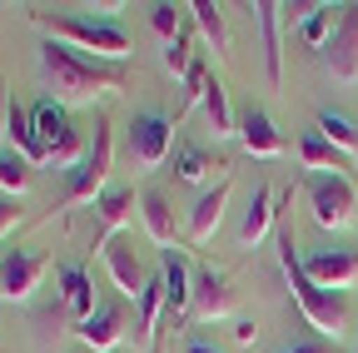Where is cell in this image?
<instances>
[{"mask_svg":"<svg viewBox=\"0 0 358 353\" xmlns=\"http://www.w3.org/2000/svg\"><path fill=\"white\" fill-rule=\"evenodd\" d=\"M204 115H209V129H214V140H229V135H239V120H234V110H229V95H224V85L209 75V85H204Z\"/></svg>","mask_w":358,"mask_h":353,"instance_id":"obj_23","label":"cell"},{"mask_svg":"<svg viewBox=\"0 0 358 353\" xmlns=\"http://www.w3.org/2000/svg\"><path fill=\"white\" fill-rule=\"evenodd\" d=\"M299 264H303V274L329 294H343V289L358 284V249H313Z\"/></svg>","mask_w":358,"mask_h":353,"instance_id":"obj_8","label":"cell"},{"mask_svg":"<svg viewBox=\"0 0 358 353\" xmlns=\"http://www.w3.org/2000/svg\"><path fill=\"white\" fill-rule=\"evenodd\" d=\"M353 353H358V338H353Z\"/></svg>","mask_w":358,"mask_h":353,"instance_id":"obj_39","label":"cell"},{"mask_svg":"<svg viewBox=\"0 0 358 353\" xmlns=\"http://www.w3.org/2000/svg\"><path fill=\"white\" fill-rule=\"evenodd\" d=\"M189 65H194V60H189V30H185V35L174 40V45H164V70H169L174 80H185Z\"/></svg>","mask_w":358,"mask_h":353,"instance_id":"obj_33","label":"cell"},{"mask_svg":"<svg viewBox=\"0 0 358 353\" xmlns=\"http://www.w3.org/2000/svg\"><path fill=\"white\" fill-rule=\"evenodd\" d=\"M15 224H20V204H15L10 194H0V239H6Z\"/></svg>","mask_w":358,"mask_h":353,"instance_id":"obj_34","label":"cell"},{"mask_svg":"<svg viewBox=\"0 0 358 353\" xmlns=\"http://www.w3.org/2000/svg\"><path fill=\"white\" fill-rule=\"evenodd\" d=\"M214 169H229V164H214L204 150H179V159H174V174H179L185 185H204Z\"/></svg>","mask_w":358,"mask_h":353,"instance_id":"obj_28","label":"cell"},{"mask_svg":"<svg viewBox=\"0 0 358 353\" xmlns=\"http://www.w3.org/2000/svg\"><path fill=\"white\" fill-rule=\"evenodd\" d=\"M75 338H80L85 348H95V353H110V348L124 338V314H120L115 303H100L85 324H75Z\"/></svg>","mask_w":358,"mask_h":353,"instance_id":"obj_16","label":"cell"},{"mask_svg":"<svg viewBox=\"0 0 358 353\" xmlns=\"http://www.w3.org/2000/svg\"><path fill=\"white\" fill-rule=\"evenodd\" d=\"M110 159H115V135H110V120L100 115V120H95V140H90V154L70 169V185H65V209H75V204H95V199L105 194Z\"/></svg>","mask_w":358,"mask_h":353,"instance_id":"obj_4","label":"cell"},{"mask_svg":"<svg viewBox=\"0 0 358 353\" xmlns=\"http://www.w3.org/2000/svg\"><path fill=\"white\" fill-rule=\"evenodd\" d=\"M239 140H244V150H249L254 159H279V154H284V135L274 129V120H268L259 105H249V110L239 115Z\"/></svg>","mask_w":358,"mask_h":353,"instance_id":"obj_15","label":"cell"},{"mask_svg":"<svg viewBox=\"0 0 358 353\" xmlns=\"http://www.w3.org/2000/svg\"><path fill=\"white\" fill-rule=\"evenodd\" d=\"M140 214H145V234L159 249H179V219H174V209H169V199L159 189H145L140 194Z\"/></svg>","mask_w":358,"mask_h":353,"instance_id":"obj_17","label":"cell"},{"mask_svg":"<svg viewBox=\"0 0 358 353\" xmlns=\"http://www.w3.org/2000/svg\"><path fill=\"white\" fill-rule=\"evenodd\" d=\"M279 269H284V279H289V294H294V303H299V314L308 319V329L338 343V338L348 333V298L319 289V284L303 274V264H299V254H294V234H289V229H279Z\"/></svg>","mask_w":358,"mask_h":353,"instance_id":"obj_2","label":"cell"},{"mask_svg":"<svg viewBox=\"0 0 358 353\" xmlns=\"http://www.w3.org/2000/svg\"><path fill=\"white\" fill-rule=\"evenodd\" d=\"M30 115H35V129H40V140H50L60 124H70V115H65V105H55L50 95H45L40 105H30Z\"/></svg>","mask_w":358,"mask_h":353,"instance_id":"obj_32","label":"cell"},{"mask_svg":"<svg viewBox=\"0 0 358 353\" xmlns=\"http://www.w3.org/2000/svg\"><path fill=\"white\" fill-rule=\"evenodd\" d=\"M169 145H174V124L164 115H134L124 150H129V159L140 169H159L169 159Z\"/></svg>","mask_w":358,"mask_h":353,"instance_id":"obj_6","label":"cell"},{"mask_svg":"<svg viewBox=\"0 0 358 353\" xmlns=\"http://www.w3.org/2000/svg\"><path fill=\"white\" fill-rule=\"evenodd\" d=\"M6 140H15V150H20L30 164H50V150H45L40 129H35V115H30L25 105H15V110H10V129H6Z\"/></svg>","mask_w":358,"mask_h":353,"instance_id":"obj_21","label":"cell"},{"mask_svg":"<svg viewBox=\"0 0 358 353\" xmlns=\"http://www.w3.org/2000/svg\"><path fill=\"white\" fill-rule=\"evenodd\" d=\"M50 274V259L45 254H25V249H6L0 254V294H6L10 303H25L40 279Z\"/></svg>","mask_w":358,"mask_h":353,"instance_id":"obj_7","label":"cell"},{"mask_svg":"<svg viewBox=\"0 0 358 353\" xmlns=\"http://www.w3.org/2000/svg\"><path fill=\"white\" fill-rule=\"evenodd\" d=\"M299 159H303L313 174H343V169H348V154L334 150V145L319 135V129H308V135L299 140Z\"/></svg>","mask_w":358,"mask_h":353,"instance_id":"obj_22","label":"cell"},{"mask_svg":"<svg viewBox=\"0 0 358 353\" xmlns=\"http://www.w3.org/2000/svg\"><path fill=\"white\" fill-rule=\"evenodd\" d=\"M284 6H274V0H259L254 6V25H259V45H264V75L274 90H284V40H279V15Z\"/></svg>","mask_w":358,"mask_h":353,"instance_id":"obj_13","label":"cell"},{"mask_svg":"<svg viewBox=\"0 0 358 353\" xmlns=\"http://www.w3.org/2000/svg\"><path fill=\"white\" fill-rule=\"evenodd\" d=\"M60 298H65V308H70L80 324L100 308L95 303V284H90V274L80 269V264H65V269H60Z\"/></svg>","mask_w":358,"mask_h":353,"instance_id":"obj_20","label":"cell"},{"mask_svg":"<svg viewBox=\"0 0 358 353\" xmlns=\"http://www.w3.org/2000/svg\"><path fill=\"white\" fill-rule=\"evenodd\" d=\"M284 353H338V343H319V338H303V343H294V348H284Z\"/></svg>","mask_w":358,"mask_h":353,"instance_id":"obj_35","label":"cell"},{"mask_svg":"<svg viewBox=\"0 0 358 353\" xmlns=\"http://www.w3.org/2000/svg\"><path fill=\"white\" fill-rule=\"evenodd\" d=\"M194 20H199V30H204V40H209V45L224 55V50H229V30H224V15H219V6H209V0H194Z\"/></svg>","mask_w":358,"mask_h":353,"instance_id":"obj_29","label":"cell"},{"mask_svg":"<svg viewBox=\"0 0 358 353\" xmlns=\"http://www.w3.org/2000/svg\"><path fill=\"white\" fill-rule=\"evenodd\" d=\"M134 204H140V199H134V189H105V194L95 199V234H90V249H105L115 234H124Z\"/></svg>","mask_w":358,"mask_h":353,"instance_id":"obj_14","label":"cell"},{"mask_svg":"<svg viewBox=\"0 0 358 353\" xmlns=\"http://www.w3.org/2000/svg\"><path fill=\"white\" fill-rule=\"evenodd\" d=\"M185 353H219V348H214V343H204V338H189V343H185Z\"/></svg>","mask_w":358,"mask_h":353,"instance_id":"obj_38","label":"cell"},{"mask_svg":"<svg viewBox=\"0 0 358 353\" xmlns=\"http://www.w3.org/2000/svg\"><path fill=\"white\" fill-rule=\"evenodd\" d=\"M159 279H164V314L169 324H189V303H194V274L179 249H164L159 259Z\"/></svg>","mask_w":358,"mask_h":353,"instance_id":"obj_10","label":"cell"},{"mask_svg":"<svg viewBox=\"0 0 358 353\" xmlns=\"http://www.w3.org/2000/svg\"><path fill=\"white\" fill-rule=\"evenodd\" d=\"M45 150H50V164L55 169H70V164H80L90 154V140L80 135V124H60L55 135L45 140Z\"/></svg>","mask_w":358,"mask_h":353,"instance_id":"obj_24","label":"cell"},{"mask_svg":"<svg viewBox=\"0 0 358 353\" xmlns=\"http://www.w3.org/2000/svg\"><path fill=\"white\" fill-rule=\"evenodd\" d=\"M159 314H164V279L155 274L140 294V348H155V329H159Z\"/></svg>","mask_w":358,"mask_h":353,"instance_id":"obj_26","label":"cell"},{"mask_svg":"<svg viewBox=\"0 0 358 353\" xmlns=\"http://www.w3.org/2000/svg\"><path fill=\"white\" fill-rule=\"evenodd\" d=\"M35 25L45 30V40H60L70 50H95V60H110V65H124V55H129V35L110 20H95V15H45V10H35Z\"/></svg>","mask_w":358,"mask_h":353,"instance_id":"obj_3","label":"cell"},{"mask_svg":"<svg viewBox=\"0 0 358 353\" xmlns=\"http://www.w3.org/2000/svg\"><path fill=\"white\" fill-rule=\"evenodd\" d=\"M303 189H308V209L324 229H343L353 219V204H358V189L348 174H303Z\"/></svg>","mask_w":358,"mask_h":353,"instance_id":"obj_5","label":"cell"},{"mask_svg":"<svg viewBox=\"0 0 358 353\" xmlns=\"http://www.w3.org/2000/svg\"><path fill=\"white\" fill-rule=\"evenodd\" d=\"M30 180H35L30 159H25L20 150H0V189H6L10 199H20V194L30 189Z\"/></svg>","mask_w":358,"mask_h":353,"instance_id":"obj_27","label":"cell"},{"mask_svg":"<svg viewBox=\"0 0 358 353\" xmlns=\"http://www.w3.org/2000/svg\"><path fill=\"white\" fill-rule=\"evenodd\" d=\"M150 25H155V35L164 40V45H174V40L185 35V25H179V10L169 6V0H159V6H150Z\"/></svg>","mask_w":358,"mask_h":353,"instance_id":"obj_31","label":"cell"},{"mask_svg":"<svg viewBox=\"0 0 358 353\" xmlns=\"http://www.w3.org/2000/svg\"><path fill=\"white\" fill-rule=\"evenodd\" d=\"M324 65L343 85L358 80V6H343V15H338V25L329 35V45H324Z\"/></svg>","mask_w":358,"mask_h":353,"instance_id":"obj_9","label":"cell"},{"mask_svg":"<svg viewBox=\"0 0 358 353\" xmlns=\"http://www.w3.org/2000/svg\"><path fill=\"white\" fill-rule=\"evenodd\" d=\"M274 214H279V199L268 185H254V199L244 209V224H239V249H254L268 229H274Z\"/></svg>","mask_w":358,"mask_h":353,"instance_id":"obj_19","label":"cell"},{"mask_svg":"<svg viewBox=\"0 0 358 353\" xmlns=\"http://www.w3.org/2000/svg\"><path fill=\"white\" fill-rule=\"evenodd\" d=\"M229 180H219L214 189H204L199 194V204L189 209V239L194 244H209L214 239V229H219V219H224V204H229Z\"/></svg>","mask_w":358,"mask_h":353,"instance_id":"obj_18","label":"cell"},{"mask_svg":"<svg viewBox=\"0 0 358 353\" xmlns=\"http://www.w3.org/2000/svg\"><path fill=\"white\" fill-rule=\"evenodd\" d=\"M234 314V289L219 269H199L194 274V303H189V324H219Z\"/></svg>","mask_w":358,"mask_h":353,"instance_id":"obj_11","label":"cell"},{"mask_svg":"<svg viewBox=\"0 0 358 353\" xmlns=\"http://www.w3.org/2000/svg\"><path fill=\"white\" fill-rule=\"evenodd\" d=\"M105 264H110V279H115V289L124 294V298H134L140 303V294H145V269H140V254H134V239L129 234H115L110 244H105Z\"/></svg>","mask_w":358,"mask_h":353,"instance_id":"obj_12","label":"cell"},{"mask_svg":"<svg viewBox=\"0 0 358 353\" xmlns=\"http://www.w3.org/2000/svg\"><path fill=\"white\" fill-rule=\"evenodd\" d=\"M10 129V95H6V80H0V135Z\"/></svg>","mask_w":358,"mask_h":353,"instance_id":"obj_37","label":"cell"},{"mask_svg":"<svg viewBox=\"0 0 358 353\" xmlns=\"http://www.w3.org/2000/svg\"><path fill=\"white\" fill-rule=\"evenodd\" d=\"M319 135H324V140H329L334 150H343L348 159L358 154V124H353L348 115H338V110H329V105L319 110Z\"/></svg>","mask_w":358,"mask_h":353,"instance_id":"obj_25","label":"cell"},{"mask_svg":"<svg viewBox=\"0 0 358 353\" xmlns=\"http://www.w3.org/2000/svg\"><path fill=\"white\" fill-rule=\"evenodd\" d=\"M329 25H338V20H334V6H313V15L299 25L303 45H319V50H324V45H329Z\"/></svg>","mask_w":358,"mask_h":353,"instance_id":"obj_30","label":"cell"},{"mask_svg":"<svg viewBox=\"0 0 358 353\" xmlns=\"http://www.w3.org/2000/svg\"><path fill=\"white\" fill-rule=\"evenodd\" d=\"M234 338H239L244 348H249V343H259V329H254V319H239V324H234Z\"/></svg>","mask_w":358,"mask_h":353,"instance_id":"obj_36","label":"cell"},{"mask_svg":"<svg viewBox=\"0 0 358 353\" xmlns=\"http://www.w3.org/2000/svg\"><path fill=\"white\" fill-rule=\"evenodd\" d=\"M40 80L50 90V100L70 110V105H95L100 95H124L129 70L80 55V50L60 45V40H40Z\"/></svg>","mask_w":358,"mask_h":353,"instance_id":"obj_1","label":"cell"}]
</instances>
